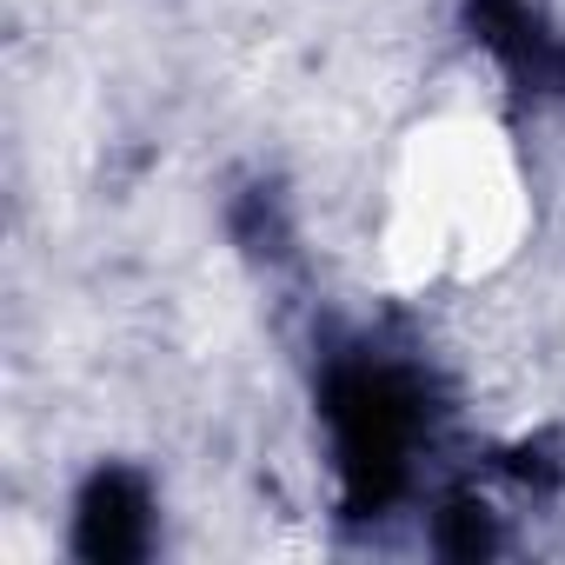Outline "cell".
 <instances>
[{
  "label": "cell",
  "instance_id": "cell-1",
  "mask_svg": "<svg viewBox=\"0 0 565 565\" xmlns=\"http://www.w3.org/2000/svg\"><path fill=\"white\" fill-rule=\"evenodd\" d=\"M81 545L94 558H134L147 545V499L134 492V479H100L87 492L81 512Z\"/></svg>",
  "mask_w": 565,
  "mask_h": 565
}]
</instances>
